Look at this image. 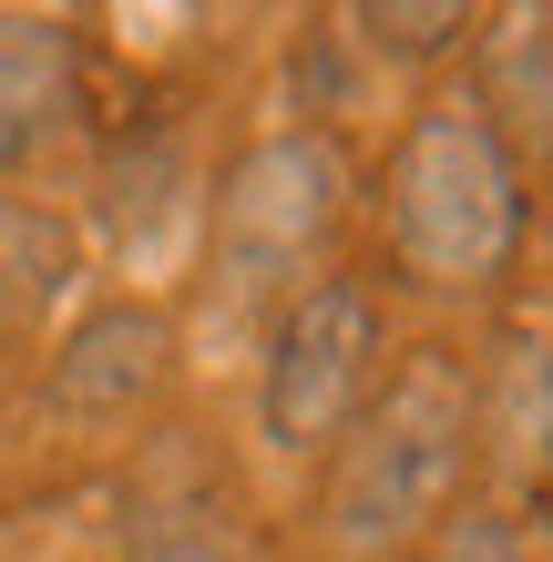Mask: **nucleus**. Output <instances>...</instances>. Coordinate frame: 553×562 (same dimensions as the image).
Segmentation results:
<instances>
[{"instance_id":"11","label":"nucleus","mask_w":553,"mask_h":562,"mask_svg":"<svg viewBox=\"0 0 553 562\" xmlns=\"http://www.w3.org/2000/svg\"><path fill=\"white\" fill-rule=\"evenodd\" d=\"M543 502H553V419H543Z\"/></svg>"},{"instance_id":"4","label":"nucleus","mask_w":553,"mask_h":562,"mask_svg":"<svg viewBox=\"0 0 553 562\" xmlns=\"http://www.w3.org/2000/svg\"><path fill=\"white\" fill-rule=\"evenodd\" d=\"M339 194H349V175H339V154L318 134L246 144L236 175L215 184V246H225V267H236V277H287L339 225Z\"/></svg>"},{"instance_id":"2","label":"nucleus","mask_w":553,"mask_h":562,"mask_svg":"<svg viewBox=\"0 0 553 562\" xmlns=\"http://www.w3.org/2000/svg\"><path fill=\"white\" fill-rule=\"evenodd\" d=\"M379 225L400 277L420 286H493L523 246V164L493 103H431L400 123L379 175Z\"/></svg>"},{"instance_id":"1","label":"nucleus","mask_w":553,"mask_h":562,"mask_svg":"<svg viewBox=\"0 0 553 562\" xmlns=\"http://www.w3.org/2000/svg\"><path fill=\"white\" fill-rule=\"evenodd\" d=\"M462 460H472V379L451 348H420L400 358L369 409L339 429V460H329V521L339 552H410L420 532L451 521V491H462Z\"/></svg>"},{"instance_id":"7","label":"nucleus","mask_w":553,"mask_h":562,"mask_svg":"<svg viewBox=\"0 0 553 562\" xmlns=\"http://www.w3.org/2000/svg\"><path fill=\"white\" fill-rule=\"evenodd\" d=\"M73 267V236L42 205H0V317H31Z\"/></svg>"},{"instance_id":"5","label":"nucleus","mask_w":553,"mask_h":562,"mask_svg":"<svg viewBox=\"0 0 553 562\" xmlns=\"http://www.w3.org/2000/svg\"><path fill=\"white\" fill-rule=\"evenodd\" d=\"M175 369V327L165 307H144V296H113V307H92L73 338L52 348V409L73 419H123L134 400H154Z\"/></svg>"},{"instance_id":"8","label":"nucleus","mask_w":553,"mask_h":562,"mask_svg":"<svg viewBox=\"0 0 553 562\" xmlns=\"http://www.w3.org/2000/svg\"><path fill=\"white\" fill-rule=\"evenodd\" d=\"M349 31L379 52V61H431V52H451L472 31V11L462 0H420V11H349Z\"/></svg>"},{"instance_id":"3","label":"nucleus","mask_w":553,"mask_h":562,"mask_svg":"<svg viewBox=\"0 0 553 562\" xmlns=\"http://www.w3.org/2000/svg\"><path fill=\"white\" fill-rule=\"evenodd\" d=\"M379 389V296L360 277H318L287 296L267 369H256V419L277 450H339V429Z\"/></svg>"},{"instance_id":"9","label":"nucleus","mask_w":553,"mask_h":562,"mask_svg":"<svg viewBox=\"0 0 553 562\" xmlns=\"http://www.w3.org/2000/svg\"><path fill=\"white\" fill-rule=\"evenodd\" d=\"M420 562H523V532L493 512H451L431 542H420Z\"/></svg>"},{"instance_id":"10","label":"nucleus","mask_w":553,"mask_h":562,"mask_svg":"<svg viewBox=\"0 0 553 562\" xmlns=\"http://www.w3.org/2000/svg\"><path fill=\"white\" fill-rule=\"evenodd\" d=\"M144 562H246V552H236V542H215V532H185V542L144 552Z\"/></svg>"},{"instance_id":"6","label":"nucleus","mask_w":553,"mask_h":562,"mask_svg":"<svg viewBox=\"0 0 553 562\" xmlns=\"http://www.w3.org/2000/svg\"><path fill=\"white\" fill-rule=\"evenodd\" d=\"M73 113V31L52 11H0V175L31 164Z\"/></svg>"}]
</instances>
